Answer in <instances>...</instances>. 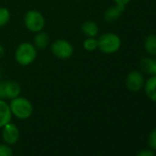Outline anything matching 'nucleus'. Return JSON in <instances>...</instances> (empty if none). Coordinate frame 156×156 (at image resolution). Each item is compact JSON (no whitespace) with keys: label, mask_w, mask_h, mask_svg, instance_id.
<instances>
[{"label":"nucleus","mask_w":156,"mask_h":156,"mask_svg":"<svg viewBox=\"0 0 156 156\" xmlns=\"http://www.w3.org/2000/svg\"><path fill=\"white\" fill-rule=\"evenodd\" d=\"M140 68L149 75L156 76V58L146 57L140 61Z\"/></svg>","instance_id":"13"},{"label":"nucleus","mask_w":156,"mask_h":156,"mask_svg":"<svg viewBox=\"0 0 156 156\" xmlns=\"http://www.w3.org/2000/svg\"><path fill=\"white\" fill-rule=\"evenodd\" d=\"M145 83V78L143 73L140 71L133 70L129 72L126 77L125 85L129 91L130 92H139L143 89V86Z\"/></svg>","instance_id":"6"},{"label":"nucleus","mask_w":156,"mask_h":156,"mask_svg":"<svg viewBox=\"0 0 156 156\" xmlns=\"http://www.w3.org/2000/svg\"><path fill=\"white\" fill-rule=\"evenodd\" d=\"M0 99H6V94H5V81L0 82Z\"/></svg>","instance_id":"21"},{"label":"nucleus","mask_w":156,"mask_h":156,"mask_svg":"<svg viewBox=\"0 0 156 156\" xmlns=\"http://www.w3.org/2000/svg\"><path fill=\"white\" fill-rule=\"evenodd\" d=\"M49 42H50V37L46 32L41 30L35 34L33 44L37 48V50H43L47 48V46L49 45Z\"/></svg>","instance_id":"14"},{"label":"nucleus","mask_w":156,"mask_h":156,"mask_svg":"<svg viewBox=\"0 0 156 156\" xmlns=\"http://www.w3.org/2000/svg\"><path fill=\"white\" fill-rule=\"evenodd\" d=\"M143 48L150 56H156V35L149 34L143 42Z\"/></svg>","instance_id":"15"},{"label":"nucleus","mask_w":156,"mask_h":156,"mask_svg":"<svg viewBox=\"0 0 156 156\" xmlns=\"http://www.w3.org/2000/svg\"><path fill=\"white\" fill-rule=\"evenodd\" d=\"M9 108L12 113V116L20 119H27L33 113V106L31 102L23 97H18L10 100Z\"/></svg>","instance_id":"3"},{"label":"nucleus","mask_w":156,"mask_h":156,"mask_svg":"<svg viewBox=\"0 0 156 156\" xmlns=\"http://www.w3.org/2000/svg\"><path fill=\"white\" fill-rule=\"evenodd\" d=\"M2 137H3V140L6 142V144H9V145L16 144L20 139L19 128L11 122L8 123L7 125H5L3 127Z\"/></svg>","instance_id":"7"},{"label":"nucleus","mask_w":156,"mask_h":156,"mask_svg":"<svg viewBox=\"0 0 156 156\" xmlns=\"http://www.w3.org/2000/svg\"><path fill=\"white\" fill-rule=\"evenodd\" d=\"M136 156H155L154 151L151 149H143L140 151Z\"/></svg>","instance_id":"20"},{"label":"nucleus","mask_w":156,"mask_h":156,"mask_svg":"<svg viewBox=\"0 0 156 156\" xmlns=\"http://www.w3.org/2000/svg\"><path fill=\"white\" fill-rule=\"evenodd\" d=\"M0 77H1V70H0Z\"/></svg>","instance_id":"24"},{"label":"nucleus","mask_w":156,"mask_h":156,"mask_svg":"<svg viewBox=\"0 0 156 156\" xmlns=\"http://www.w3.org/2000/svg\"><path fill=\"white\" fill-rule=\"evenodd\" d=\"M143 89L147 98L153 103H156V76L150 75L147 80H145Z\"/></svg>","instance_id":"10"},{"label":"nucleus","mask_w":156,"mask_h":156,"mask_svg":"<svg viewBox=\"0 0 156 156\" xmlns=\"http://www.w3.org/2000/svg\"><path fill=\"white\" fill-rule=\"evenodd\" d=\"M148 145L150 149L156 151V128L151 129L148 136Z\"/></svg>","instance_id":"18"},{"label":"nucleus","mask_w":156,"mask_h":156,"mask_svg":"<svg viewBox=\"0 0 156 156\" xmlns=\"http://www.w3.org/2000/svg\"><path fill=\"white\" fill-rule=\"evenodd\" d=\"M52 54L60 60H67L73 54L74 49L71 42L63 39L54 41L51 46Z\"/></svg>","instance_id":"5"},{"label":"nucleus","mask_w":156,"mask_h":156,"mask_svg":"<svg viewBox=\"0 0 156 156\" xmlns=\"http://www.w3.org/2000/svg\"><path fill=\"white\" fill-rule=\"evenodd\" d=\"M4 55H5V48L2 45H0V59L3 58Z\"/></svg>","instance_id":"23"},{"label":"nucleus","mask_w":156,"mask_h":156,"mask_svg":"<svg viewBox=\"0 0 156 156\" xmlns=\"http://www.w3.org/2000/svg\"><path fill=\"white\" fill-rule=\"evenodd\" d=\"M113 1L115 2V4H117V5H119V6H122V7H125V8H126V6H127L128 4H129V3H130L131 0H113Z\"/></svg>","instance_id":"22"},{"label":"nucleus","mask_w":156,"mask_h":156,"mask_svg":"<svg viewBox=\"0 0 156 156\" xmlns=\"http://www.w3.org/2000/svg\"><path fill=\"white\" fill-rule=\"evenodd\" d=\"M81 30L87 38H96L98 35L99 28L95 21L87 20L82 24Z\"/></svg>","instance_id":"12"},{"label":"nucleus","mask_w":156,"mask_h":156,"mask_svg":"<svg viewBox=\"0 0 156 156\" xmlns=\"http://www.w3.org/2000/svg\"><path fill=\"white\" fill-rule=\"evenodd\" d=\"M125 10V7L119 6L115 4L112 7H109L104 13V20L108 22V23H112L115 22L116 20H118L119 19V17L121 16V14L123 13V11Z\"/></svg>","instance_id":"9"},{"label":"nucleus","mask_w":156,"mask_h":156,"mask_svg":"<svg viewBox=\"0 0 156 156\" xmlns=\"http://www.w3.org/2000/svg\"><path fill=\"white\" fill-rule=\"evenodd\" d=\"M23 20L26 29L34 33L43 30L45 27V18L42 13L38 10L31 9L27 11Z\"/></svg>","instance_id":"4"},{"label":"nucleus","mask_w":156,"mask_h":156,"mask_svg":"<svg viewBox=\"0 0 156 156\" xmlns=\"http://www.w3.org/2000/svg\"><path fill=\"white\" fill-rule=\"evenodd\" d=\"M37 48L30 42L20 43L15 51V60L21 66L31 64L37 58Z\"/></svg>","instance_id":"1"},{"label":"nucleus","mask_w":156,"mask_h":156,"mask_svg":"<svg viewBox=\"0 0 156 156\" xmlns=\"http://www.w3.org/2000/svg\"><path fill=\"white\" fill-rule=\"evenodd\" d=\"M10 18H11L10 11L7 8L4 7L0 8V28L8 25L10 20Z\"/></svg>","instance_id":"16"},{"label":"nucleus","mask_w":156,"mask_h":156,"mask_svg":"<svg viewBox=\"0 0 156 156\" xmlns=\"http://www.w3.org/2000/svg\"><path fill=\"white\" fill-rule=\"evenodd\" d=\"M0 156H13V151L9 144H0Z\"/></svg>","instance_id":"19"},{"label":"nucleus","mask_w":156,"mask_h":156,"mask_svg":"<svg viewBox=\"0 0 156 156\" xmlns=\"http://www.w3.org/2000/svg\"><path fill=\"white\" fill-rule=\"evenodd\" d=\"M121 43V39L118 34L108 32L98 39V49L105 54H114L119 51Z\"/></svg>","instance_id":"2"},{"label":"nucleus","mask_w":156,"mask_h":156,"mask_svg":"<svg viewBox=\"0 0 156 156\" xmlns=\"http://www.w3.org/2000/svg\"><path fill=\"white\" fill-rule=\"evenodd\" d=\"M21 86L17 81H5V94L6 99H13L20 96Z\"/></svg>","instance_id":"8"},{"label":"nucleus","mask_w":156,"mask_h":156,"mask_svg":"<svg viewBox=\"0 0 156 156\" xmlns=\"http://www.w3.org/2000/svg\"><path fill=\"white\" fill-rule=\"evenodd\" d=\"M98 39L96 38H87L83 41V47L87 51H93L98 49Z\"/></svg>","instance_id":"17"},{"label":"nucleus","mask_w":156,"mask_h":156,"mask_svg":"<svg viewBox=\"0 0 156 156\" xmlns=\"http://www.w3.org/2000/svg\"><path fill=\"white\" fill-rule=\"evenodd\" d=\"M12 113L8 104L4 99H0V128H3L8 123L11 122Z\"/></svg>","instance_id":"11"}]
</instances>
